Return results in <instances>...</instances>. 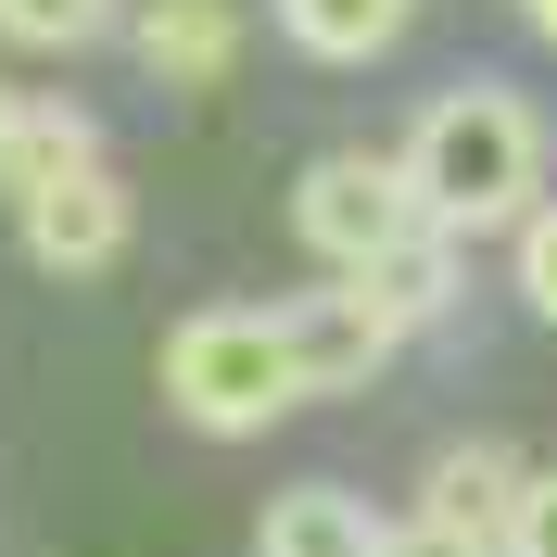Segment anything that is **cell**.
I'll return each mask as SVG.
<instances>
[{
  "instance_id": "9",
  "label": "cell",
  "mask_w": 557,
  "mask_h": 557,
  "mask_svg": "<svg viewBox=\"0 0 557 557\" xmlns=\"http://www.w3.org/2000/svg\"><path fill=\"white\" fill-rule=\"evenodd\" d=\"M228 51H242V13L228 0H152L139 13V64L165 76V89H215Z\"/></svg>"
},
{
  "instance_id": "16",
  "label": "cell",
  "mask_w": 557,
  "mask_h": 557,
  "mask_svg": "<svg viewBox=\"0 0 557 557\" xmlns=\"http://www.w3.org/2000/svg\"><path fill=\"white\" fill-rule=\"evenodd\" d=\"M520 26H532V38H545V51H557V0H520Z\"/></svg>"
},
{
  "instance_id": "1",
  "label": "cell",
  "mask_w": 557,
  "mask_h": 557,
  "mask_svg": "<svg viewBox=\"0 0 557 557\" xmlns=\"http://www.w3.org/2000/svg\"><path fill=\"white\" fill-rule=\"evenodd\" d=\"M406 190H418V215L444 242L520 228L545 203V102H520L507 76H456L444 102L406 127Z\"/></svg>"
},
{
  "instance_id": "6",
  "label": "cell",
  "mask_w": 557,
  "mask_h": 557,
  "mask_svg": "<svg viewBox=\"0 0 557 557\" xmlns=\"http://www.w3.org/2000/svg\"><path fill=\"white\" fill-rule=\"evenodd\" d=\"M520 494H532V469H520L507 444H444V456H431V482H418V520H444V532H469V545L507 557Z\"/></svg>"
},
{
  "instance_id": "14",
  "label": "cell",
  "mask_w": 557,
  "mask_h": 557,
  "mask_svg": "<svg viewBox=\"0 0 557 557\" xmlns=\"http://www.w3.org/2000/svg\"><path fill=\"white\" fill-rule=\"evenodd\" d=\"M507 557H557V469H532V494H520V532H507Z\"/></svg>"
},
{
  "instance_id": "12",
  "label": "cell",
  "mask_w": 557,
  "mask_h": 557,
  "mask_svg": "<svg viewBox=\"0 0 557 557\" xmlns=\"http://www.w3.org/2000/svg\"><path fill=\"white\" fill-rule=\"evenodd\" d=\"M0 38L13 51H89V38H114V0H0Z\"/></svg>"
},
{
  "instance_id": "3",
  "label": "cell",
  "mask_w": 557,
  "mask_h": 557,
  "mask_svg": "<svg viewBox=\"0 0 557 557\" xmlns=\"http://www.w3.org/2000/svg\"><path fill=\"white\" fill-rule=\"evenodd\" d=\"M418 228H431V215H418V190H406V152H317V165L292 177V242L330 278H368L393 242H418Z\"/></svg>"
},
{
  "instance_id": "4",
  "label": "cell",
  "mask_w": 557,
  "mask_h": 557,
  "mask_svg": "<svg viewBox=\"0 0 557 557\" xmlns=\"http://www.w3.org/2000/svg\"><path fill=\"white\" fill-rule=\"evenodd\" d=\"M278 343H292V381H305V393H355V381L393 368L406 330H393L355 278H330V292H305V305H278Z\"/></svg>"
},
{
  "instance_id": "8",
  "label": "cell",
  "mask_w": 557,
  "mask_h": 557,
  "mask_svg": "<svg viewBox=\"0 0 557 557\" xmlns=\"http://www.w3.org/2000/svg\"><path fill=\"white\" fill-rule=\"evenodd\" d=\"M253 557H381V507L343 494V482H292L253 520Z\"/></svg>"
},
{
  "instance_id": "10",
  "label": "cell",
  "mask_w": 557,
  "mask_h": 557,
  "mask_svg": "<svg viewBox=\"0 0 557 557\" xmlns=\"http://www.w3.org/2000/svg\"><path fill=\"white\" fill-rule=\"evenodd\" d=\"M406 26H418V0H278V38L305 64H381Z\"/></svg>"
},
{
  "instance_id": "15",
  "label": "cell",
  "mask_w": 557,
  "mask_h": 557,
  "mask_svg": "<svg viewBox=\"0 0 557 557\" xmlns=\"http://www.w3.org/2000/svg\"><path fill=\"white\" fill-rule=\"evenodd\" d=\"M381 557H494V545H469V532H444V520H393Z\"/></svg>"
},
{
  "instance_id": "2",
  "label": "cell",
  "mask_w": 557,
  "mask_h": 557,
  "mask_svg": "<svg viewBox=\"0 0 557 557\" xmlns=\"http://www.w3.org/2000/svg\"><path fill=\"white\" fill-rule=\"evenodd\" d=\"M165 406L203 431V444H242L267 418L305 406L292 381V343H278V305H203L165 330Z\"/></svg>"
},
{
  "instance_id": "5",
  "label": "cell",
  "mask_w": 557,
  "mask_h": 557,
  "mask_svg": "<svg viewBox=\"0 0 557 557\" xmlns=\"http://www.w3.org/2000/svg\"><path fill=\"white\" fill-rule=\"evenodd\" d=\"M127 228H139V215H127V177H114V165H89V177H64V190L26 203V253L51 278H102L114 253H127Z\"/></svg>"
},
{
  "instance_id": "13",
  "label": "cell",
  "mask_w": 557,
  "mask_h": 557,
  "mask_svg": "<svg viewBox=\"0 0 557 557\" xmlns=\"http://www.w3.org/2000/svg\"><path fill=\"white\" fill-rule=\"evenodd\" d=\"M520 305H532V317L557 330V190H545V203L520 215Z\"/></svg>"
},
{
  "instance_id": "7",
  "label": "cell",
  "mask_w": 557,
  "mask_h": 557,
  "mask_svg": "<svg viewBox=\"0 0 557 557\" xmlns=\"http://www.w3.org/2000/svg\"><path fill=\"white\" fill-rule=\"evenodd\" d=\"M102 165V127L76 102H0V203L26 215L38 190H64V177Z\"/></svg>"
},
{
  "instance_id": "11",
  "label": "cell",
  "mask_w": 557,
  "mask_h": 557,
  "mask_svg": "<svg viewBox=\"0 0 557 557\" xmlns=\"http://www.w3.org/2000/svg\"><path fill=\"white\" fill-rule=\"evenodd\" d=\"M355 292H368V305H381L393 330H431V317L456 305V242H444V228H418V242H393L381 267L355 278Z\"/></svg>"
}]
</instances>
